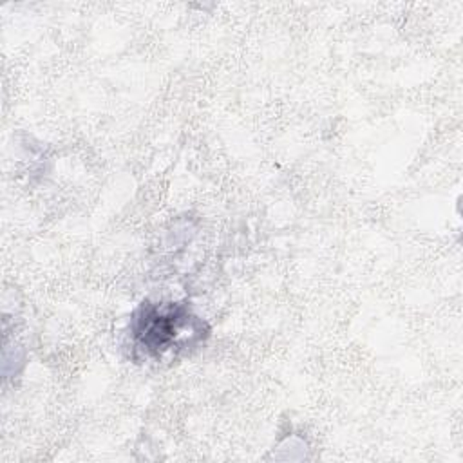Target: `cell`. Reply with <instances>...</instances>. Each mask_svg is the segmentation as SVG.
I'll list each match as a JSON object with an SVG mask.
<instances>
[{
	"label": "cell",
	"instance_id": "cell-1",
	"mask_svg": "<svg viewBox=\"0 0 463 463\" xmlns=\"http://www.w3.org/2000/svg\"><path fill=\"white\" fill-rule=\"evenodd\" d=\"M186 331H195V318L183 307H146L136 324V338L148 353H163L177 344Z\"/></svg>",
	"mask_w": 463,
	"mask_h": 463
}]
</instances>
